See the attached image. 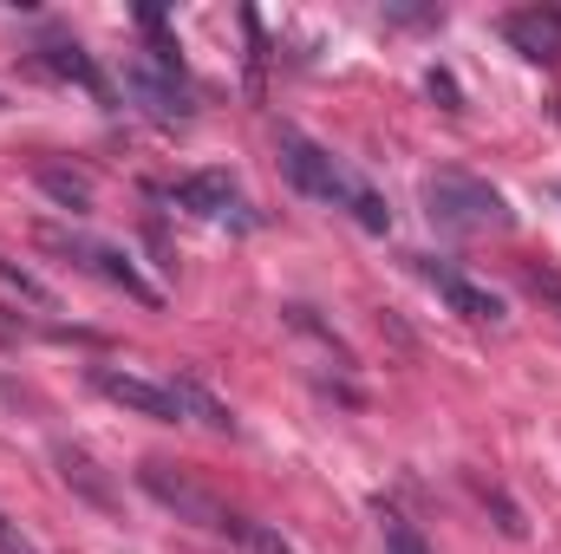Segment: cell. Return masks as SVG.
Returning <instances> with one entry per match:
<instances>
[{
  "label": "cell",
  "mask_w": 561,
  "mask_h": 554,
  "mask_svg": "<svg viewBox=\"0 0 561 554\" xmlns=\"http://www.w3.org/2000/svg\"><path fill=\"white\" fill-rule=\"evenodd\" d=\"M53 457H59V476H66L72 489H85V496H92L99 509H112V489L99 483V470H92V457H85V450H72V443H59Z\"/></svg>",
  "instance_id": "obj_10"
},
{
  "label": "cell",
  "mask_w": 561,
  "mask_h": 554,
  "mask_svg": "<svg viewBox=\"0 0 561 554\" xmlns=\"http://www.w3.org/2000/svg\"><path fill=\"white\" fill-rule=\"evenodd\" d=\"M424 209H431V222L450 229V235H503V229L516 222L510 203H503V189L483 183V176H470V170H437V176H424Z\"/></svg>",
  "instance_id": "obj_3"
},
{
  "label": "cell",
  "mask_w": 561,
  "mask_h": 554,
  "mask_svg": "<svg viewBox=\"0 0 561 554\" xmlns=\"http://www.w3.org/2000/svg\"><path fill=\"white\" fill-rule=\"evenodd\" d=\"M170 203L190 209V216H203V222H216V229H255V222H262L255 203L242 196V183H236L229 170H196V176H183V183L170 189Z\"/></svg>",
  "instance_id": "obj_5"
},
{
  "label": "cell",
  "mask_w": 561,
  "mask_h": 554,
  "mask_svg": "<svg viewBox=\"0 0 561 554\" xmlns=\"http://www.w3.org/2000/svg\"><path fill=\"white\" fill-rule=\"evenodd\" d=\"M138 483H144V496H157L163 509H176L183 522H196V529H209V535H229V542H242V529H249V516H236L229 503H216L203 483H190V476H170V463H144Z\"/></svg>",
  "instance_id": "obj_4"
},
{
  "label": "cell",
  "mask_w": 561,
  "mask_h": 554,
  "mask_svg": "<svg viewBox=\"0 0 561 554\" xmlns=\"http://www.w3.org/2000/svg\"><path fill=\"white\" fill-rule=\"evenodd\" d=\"M275 157H280V170H287V183H294L300 196H313L320 209H340V216H346L353 229H366V235H392L386 196H379L346 157H333L327 143H313L307 131H294V125L275 131Z\"/></svg>",
  "instance_id": "obj_1"
},
{
  "label": "cell",
  "mask_w": 561,
  "mask_h": 554,
  "mask_svg": "<svg viewBox=\"0 0 561 554\" xmlns=\"http://www.w3.org/2000/svg\"><path fill=\"white\" fill-rule=\"evenodd\" d=\"M39 59H46L59 79H79L92 99H105V72L85 59V46H79V39H46V46H39Z\"/></svg>",
  "instance_id": "obj_9"
},
{
  "label": "cell",
  "mask_w": 561,
  "mask_h": 554,
  "mask_svg": "<svg viewBox=\"0 0 561 554\" xmlns=\"http://www.w3.org/2000/svg\"><path fill=\"white\" fill-rule=\"evenodd\" d=\"M236 549H249V554H294V549H287V542H280V535H275V529H262V522H249Z\"/></svg>",
  "instance_id": "obj_12"
},
{
  "label": "cell",
  "mask_w": 561,
  "mask_h": 554,
  "mask_svg": "<svg viewBox=\"0 0 561 554\" xmlns=\"http://www.w3.org/2000/svg\"><path fill=\"white\" fill-rule=\"evenodd\" d=\"M46 242H53V249H66L72 262H85V268H92L99 280H112V287H125L131 300H144V307H157V287H150V280H144L138 268H131V255H118L112 242H92V235H59V229H53Z\"/></svg>",
  "instance_id": "obj_7"
},
{
  "label": "cell",
  "mask_w": 561,
  "mask_h": 554,
  "mask_svg": "<svg viewBox=\"0 0 561 554\" xmlns=\"http://www.w3.org/2000/svg\"><path fill=\"white\" fill-rule=\"evenodd\" d=\"M412 268H419V280L457 313V320H470V326H503V300H496L483 280H470L463 268H450V262H437V255H412Z\"/></svg>",
  "instance_id": "obj_6"
},
{
  "label": "cell",
  "mask_w": 561,
  "mask_h": 554,
  "mask_svg": "<svg viewBox=\"0 0 561 554\" xmlns=\"http://www.w3.org/2000/svg\"><path fill=\"white\" fill-rule=\"evenodd\" d=\"M0 554H39V549L20 535V522H7V516H0Z\"/></svg>",
  "instance_id": "obj_14"
},
{
  "label": "cell",
  "mask_w": 561,
  "mask_h": 554,
  "mask_svg": "<svg viewBox=\"0 0 561 554\" xmlns=\"http://www.w3.org/2000/svg\"><path fill=\"white\" fill-rule=\"evenodd\" d=\"M523 280H529V287H536L542 300H556V307H561V275H556V268H529Z\"/></svg>",
  "instance_id": "obj_13"
},
{
  "label": "cell",
  "mask_w": 561,
  "mask_h": 554,
  "mask_svg": "<svg viewBox=\"0 0 561 554\" xmlns=\"http://www.w3.org/2000/svg\"><path fill=\"white\" fill-rule=\"evenodd\" d=\"M92 392L125 405L138 417H157V424H196V430H236V417L222 399H209L196 379H144V372H125V366H92Z\"/></svg>",
  "instance_id": "obj_2"
},
{
  "label": "cell",
  "mask_w": 561,
  "mask_h": 554,
  "mask_svg": "<svg viewBox=\"0 0 561 554\" xmlns=\"http://www.w3.org/2000/svg\"><path fill=\"white\" fill-rule=\"evenodd\" d=\"M503 39L523 59H561V13L556 7H523V13L503 20Z\"/></svg>",
  "instance_id": "obj_8"
},
{
  "label": "cell",
  "mask_w": 561,
  "mask_h": 554,
  "mask_svg": "<svg viewBox=\"0 0 561 554\" xmlns=\"http://www.w3.org/2000/svg\"><path fill=\"white\" fill-rule=\"evenodd\" d=\"M379 542H386V554H431L424 535L405 522V516H379Z\"/></svg>",
  "instance_id": "obj_11"
}]
</instances>
